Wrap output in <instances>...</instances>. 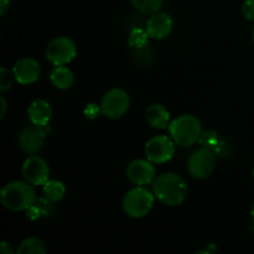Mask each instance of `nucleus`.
<instances>
[{
  "label": "nucleus",
  "instance_id": "f8f14e48",
  "mask_svg": "<svg viewBox=\"0 0 254 254\" xmlns=\"http://www.w3.org/2000/svg\"><path fill=\"white\" fill-rule=\"evenodd\" d=\"M12 73H14L15 81L22 86L32 84L39 79L41 74V68L36 60L25 57L16 61V64L12 67Z\"/></svg>",
  "mask_w": 254,
  "mask_h": 254
},
{
  "label": "nucleus",
  "instance_id": "9b49d317",
  "mask_svg": "<svg viewBox=\"0 0 254 254\" xmlns=\"http://www.w3.org/2000/svg\"><path fill=\"white\" fill-rule=\"evenodd\" d=\"M127 178L129 179L131 184L136 186H146L150 185L155 180V168L153 163L143 159H136L129 163L127 166Z\"/></svg>",
  "mask_w": 254,
  "mask_h": 254
},
{
  "label": "nucleus",
  "instance_id": "f257e3e1",
  "mask_svg": "<svg viewBox=\"0 0 254 254\" xmlns=\"http://www.w3.org/2000/svg\"><path fill=\"white\" fill-rule=\"evenodd\" d=\"M189 189L186 181L175 173L159 175L153 183V193L164 205L180 206L186 200Z\"/></svg>",
  "mask_w": 254,
  "mask_h": 254
},
{
  "label": "nucleus",
  "instance_id": "a211bd4d",
  "mask_svg": "<svg viewBox=\"0 0 254 254\" xmlns=\"http://www.w3.org/2000/svg\"><path fill=\"white\" fill-rule=\"evenodd\" d=\"M52 203L54 202L49 201L46 197L36 200V202L27 210V217L32 221L46 217V216H49L50 213L52 212V210H54Z\"/></svg>",
  "mask_w": 254,
  "mask_h": 254
},
{
  "label": "nucleus",
  "instance_id": "b1692460",
  "mask_svg": "<svg viewBox=\"0 0 254 254\" xmlns=\"http://www.w3.org/2000/svg\"><path fill=\"white\" fill-rule=\"evenodd\" d=\"M99 112H101V107H97L96 104H88L86 108V111H84V114L87 116V118L93 119L98 116Z\"/></svg>",
  "mask_w": 254,
  "mask_h": 254
},
{
  "label": "nucleus",
  "instance_id": "ddd939ff",
  "mask_svg": "<svg viewBox=\"0 0 254 254\" xmlns=\"http://www.w3.org/2000/svg\"><path fill=\"white\" fill-rule=\"evenodd\" d=\"M174 27L173 17L166 12L158 11L146 21V32L151 39L163 40L171 34Z\"/></svg>",
  "mask_w": 254,
  "mask_h": 254
},
{
  "label": "nucleus",
  "instance_id": "2eb2a0df",
  "mask_svg": "<svg viewBox=\"0 0 254 254\" xmlns=\"http://www.w3.org/2000/svg\"><path fill=\"white\" fill-rule=\"evenodd\" d=\"M146 122L155 129H165L170 124V112L163 104H151L145 111Z\"/></svg>",
  "mask_w": 254,
  "mask_h": 254
},
{
  "label": "nucleus",
  "instance_id": "aec40b11",
  "mask_svg": "<svg viewBox=\"0 0 254 254\" xmlns=\"http://www.w3.org/2000/svg\"><path fill=\"white\" fill-rule=\"evenodd\" d=\"M130 1L139 12L145 15L155 14L164 4V0H130Z\"/></svg>",
  "mask_w": 254,
  "mask_h": 254
},
{
  "label": "nucleus",
  "instance_id": "f03ea898",
  "mask_svg": "<svg viewBox=\"0 0 254 254\" xmlns=\"http://www.w3.org/2000/svg\"><path fill=\"white\" fill-rule=\"evenodd\" d=\"M36 200L34 185L27 181H11L6 184L0 192L1 205L12 212L27 211Z\"/></svg>",
  "mask_w": 254,
  "mask_h": 254
},
{
  "label": "nucleus",
  "instance_id": "f3484780",
  "mask_svg": "<svg viewBox=\"0 0 254 254\" xmlns=\"http://www.w3.org/2000/svg\"><path fill=\"white\" fill-rule=\"evenodd\" d=\"M42 190H44L45 197L51 202H59L64 197V193H66V188L61 181L50 180V179L42 185Z\"/></svg>",
  "mask_w": 254,
  "mask_h": 254
},
{
  "label": "nucleus",
  "instance_id": "bb28decb",
  "mask_svg": "<svg viewBox=\"0 0 254 254\" xmlns=\"http://www.w3.org/2000/svg\"><path fill=\"white\" fill-rule=\"evenodd\" d=\"M0 101H1V112H0V118H4L5 112H6V101H5V97H0Z\"/></svg>",
  "mask_w": 254,
  "mask_h": 254
},
{
  "label": "nucleus",
  "instance_id": "1a4fd4ad",
  "mask_svg": "<svg viewBox=\"0 0 254 254\" xmlns=\"http://www.w3.org/2000/svg\"><path fill=\"white\" fill-rule=\"evenodd\" d=\"M46 127L32 126L22 129L19 134V145L27 155H36L42 150L46 139Z\"/></svg>",
  "mask_w": 254,
  "mask_h": 254
},
{
  "label": "nucleus",
  "instance_id": "0eeeda50",
  "mask_svg": "<svg viewBox=\"0 0 254 254\" xmlns=\"http://www.w3.org/2000/svg\"><path fill=\"white\" fill-rule=\"evenodd\" d=\"M216 168V158L207 146L197 149L188 160V171L193 179L203 180L212 175Z\"/></svg>",
  "mask_w": 254,
  "mask_h": 254
},
{
  "label": "nucleus",
  "instance_id": "4468645a",
  "mask_svg": "<svg viewBox=\"0 0 254 254\" xmlns=\"http://www.w3.org/2000/svg\"><path fill=\"white\" fill-rule=\"evenodd\" d=\"M27 116H29L31 124L40 127H47L52 117L51 104L46 99H35L30 103L27 108Z\"/></svg>",
  "mask_w": 254,
  "mask_h": 254
},
{
  "label": "nucleus",
  "instance_id": "cd10ccee",
  "mask_svg": "<svg viewBox=\"0 0 254 254\" xmlns=\"http://www.w3.org/2000/svg\"><path fill=\"white\" fill-rule=\"evenodd\" d=\"M251 217H252V221H253V223H254V203H253L252 208H251Z\"/></svg>",
  "mask_w": 254,
  "mask_h": 254
},
{
  "label": "nucleus",
  "instance_id": "4be33fe9",
  "mask_svg": "<svg viewBox=\"0 0 254 254\" xmlns=\"http://www.w3.org/2000/svg\"><path fill=\"white\" fill-rule=\"evenodd\" d=\"M14 73L10 72L6 67H0V91L5 92L10 89L12 86V79H14Z\"/></svg>",
  "mask_w": 254,
  "mask_h": 254
},
{
  "label": "nucleus",
  "instance_id": "6e6552de",
  "mask_svg": "<svg viewBox=\"0 0 254 254\" xmlns=\"http://www.w3.org/2000/svg\"><path fill=\"white\" fill-rule=\"evenodd\" d=\"M175 154V141L171 136L156 135L145 145V156L153 164H164L171 160Z\"/></svg>",
  "mask_w": 254,
  "mask_h": 254
},
{
  "label": "nucleus",
  "instance_id": "9d476101",
  "mask_svg": "<svg viewBox=\"0 0 254 254\" xmlns=\"http://www.w3.org/2000/svg\"><path fill=\"white\" fill-rule=\"evenodd\" d=\"M22 176L31 185L42 186L50 178L49 164L40 156H30L22 165Z\"/></svg>",
  "mask_w": 254,
  "mask_h": 254
},
{
  "label": "nucleus",
  "instance_id": "6ab92c4d",
  "mask_svg": "<svg viewBox=\"0 0 254 254\" xmlns=\"http://www.w3.org/2000/svg\"><path fill=\"white\" fill-rule=\"evenodd\" d=\"M47 250L44 242L39 238L30 237L22 241L17 247V254H46Z\"/></svg>",
  "mask_w": 254,
  "mask_h": 254
},
{
  "label": "nucleus",
  "instance_id": "dca6fc26",
  "mask_svg": "<svg viewBox=\"0 0 254 254\" xmlns=\"http://www.w3.org/2000/svg\"><path fill=\"white\" fill-rule=\"evenodd\" d=\"M52 86L57 89H68L73 84V72L64 66H56L50 74Z\"/></svg>",
  "mask_w": 254,
  "mask_h": 254
},
{
  "label": "nucleus",
  "instance_id": "a878e982",
  "mask_svg": "<svg viewBox=\"0 0 254 254\" xmlns=\"http://www.w3.org/2000/svg\"><path fill=\"white\" fill-rule=\"evenodd\" d=\"M10 9V0H0V15H5Z\"/></svg>",
  "mask_w": 254,
  "mask_h": 254
},
{
  "label": "nucleus",
  "instance_id": "7ed1b4c3",
  "mask_svg": "<svg viewBox=\"0 0 254 254\" xmlns=\"http://www.w3.org/2000/svg\"><path fill=\"white\" fill-rule=\"evenodd\" d=\"M169 133L175 144L180 146H190L200 140L202 126L197 117L192 114H183L170 122Z\"/></svg>",
  "mask_w": 254,
  "mask_h": 254
},
{
  "label": "nucleus",
  "instance_id": "c85d7f7f",
  "mask_svg": "<svg viewBox=\"0 0 254 254\" xmlns=\"http://www.w3.org/2000/svg\"><path fill=\"white\" fill-rule=\"evenodd\" d=\"M252 40H253V44H254V27H253V31H252Z\"/></svg>",
  "mask_w": 254,
  "mask_h": 254
},
{
  "label": "nucleus",
  "instance_id": "39448f33",
  "mask_svg": "<svg viewBox=\"0 0 254 254\" xmlns=\"http://www.w3.org/2000/svg\"><path fill=\"white\" fill-rule=\"evenodd\" d=\"M101 113L109 119L123 117L130 107V97L124 89L112 88L107 92L101 101Z\"/></svg>",
  "mask_w": 254,
  "mask_h": 254
},
{
  "label": "nucleus",
  "instance_id": "5701e85b",
  "mask_svg": "<svg viewBox=\"0 0 254 254\" xmlns=\"http://www.w3.org/2000/svg\"><path fill=\"white\" fill-rule=\"evenodd\" d=\"M242 15L245 19L254 21V0H246L242 5Z\"/></svg>",
  "mask_w": 254,
  "mask_h": 254
},
{
  "label": "nucleus",
  "instance_id": "412c9836",
  "mask_svg": "<svg viewBox=\"0 0 254 254\" xmlns=\"http://www.w3.org/2000/svg\"><path fill=\"white\" fill-rule=\"evenodd\" d=\"M148 37L150 36L146 32V30L143 31L141 29H133L129 35V45L140 50L144 46H148Z\"/></svg>",
  "mask_w": 254,
  "mask_h": 254
},
{
  "label": "nucleus",
  "instance_id": "20e7f679",
  "mask_svg": "<svg viewBox=\"0 0 254 254\" xmlns=\"http://www.w3.org/2000/svg\"><path fill=\"white\" fill-rule=\"evenodd\" d=\"M155 202V195L144 186H136L126 193L123 210L131 218H141L149 215Z\"/></svg>",
  "mask_w": 254,
  "mask_h": 254
},
{
  "label": "nucleus",
  "instance_id": "423d86ee",
  "mask_svg": "<svg viewBox=\"0 0 254 254\" xmlns=\"http://www.w3.org/2000/svg\"><path fill=\"white\" fill-rule=\"evenodd\" d=\"M76 55V45L67 36L55 37L46 47V59L54 66H66L73 61Z\"/></svg>",
  "mask_w": 254,
  "mask_h": 254
},
{
  "label": "nucleus",
  "instance_id": "393cba45",
  "mask_svg": "<svg viewBox=\"0 0 254 254\" xmlns=\"http://www.w3.org/2000/svg\"><path fill=\"white\" fill-rule=\"evenodd\" d=\"M0 252H1L2 254H14L15 251L12 250V247L10 243L2 241V242L0 243Z\"/></svg>",
  "mask_w": 254,
  "mask_h": 254
}]
</instances>
